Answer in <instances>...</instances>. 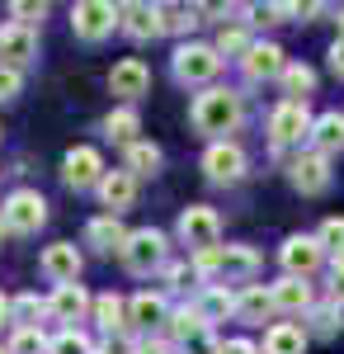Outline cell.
<instances>
[{"label":"cell","mask_w":344,"mask_h":354,"mask_svg":"<svg viewBox=\"0 0 344 354\" xmlns=\"http://www.w3.org/2000/svg\"><path fill=\"white\" fill-rule=\"evenodd\" d=\"M48 345H52V340L43 335V326H19L15 335H10L5 350H10V354H48Z\"/></svg>","instance_id":"obj_33"},{"label":"cell","mask_w":344,"mask_h":354,"mask_svg":"<svg viewBox=\"0 0 344 354\" xmlns=\"http://www.w3.org/2000/svg\"><path fill=\"white\" fill-rule=\"evenodd\" d=\"M198 330H208V322H203V312H198V307H175V312H170V335H175L180 345L193 340Z\"/></svg>","instance_id":"obj_32"},{"label":"cell","mask_w":344,"mask_h":354,"mask_svg":"<svg viewBox=\"0 0 344 354\" xmlns=\"http://www.w3.org/2000/svg\"><path fill=\"white\" fill-rule=\"evenodd\" d=\"M133 354H170V345H165V340H137Z\"/></svg>","instance_id":"obj_46"},{"label":"cell","mask_w":344,"mask_h":354,"mask_svg":"<svg viewBox=\"0 0 344 354\" xmlns=\"http://www.w3.org/2000/svg\"><path fill=\"white\" fill-rule=\"evenodd\" d=\"M99 354H104V350H99Z\"/></svg>","instance_id":"obj_52"},{"label":"cell","mask_w":344,"mask_h":354,"mask_svg":"<svg viewBox=\"0 0 344 354\" xmlns=\"http://www.w3.org/2000/svg\"><path fill=\"white\" fill-rule=\"evenodd\" d=\"M43 312H48V302L38 298V293H19V298H10V322H15V330H19V326H38Z\"/></svg>","instance_id":"obj_31"},{"label":"cell","mask_w":344,"mask_h":354,"mask_svg":"<svg viewBox=\"0 0 344 354\" xmlns=\"http://www.w3.org/2000/svg\"><path fill=\"white\" fill-rule=\"evenodd\" d=\"M222 354H260L250 340H222Z\"/></svg>","instance_id":"obj_45"},{"label":"cell","mask_w":344,"mask_h":354,"mask_svg":"<svg viewBox=\"0 0 344 354\" xmlns=\"http://www.w3.org/2000/svg\"><path fill=\"white\" fill-rule=\"evenodd\" d=\"M222 71V53L212 43H180L175 48V81L180 85H208Z\"/></svg>","instance_id":"obj_3"},{"label":"cell","mask_w":344,"mask_h":354,"mask_svg":"<svg viewBox=\"0 0 344 354\" xmlns=\"http://www.w3.org/2000/svg\"><path fill=\"white\" fill-rule=\"evenodd\" d=\"M5 232H10V227H5V218H0V241H5Z\"/></svg>","instance_id":"obj_49"},{"label":"cell","mask_w":344,"mask_h":354,"mask_svg":"<svg viewBox=\"0 0 344 354\" xmlns=\"http://www.w3.org/2000/svg\"><path fill=\"white\" fill-rule=\"evenodd\" d=\"M312 151L321 156H330V151H344V113H321L316 123H312Z\"/></svg>","instance_id":"obj_23"},{"label":"cell","mask_w":344,"mask_h":354,"mask_svg":"<svg viewBox=\"0 0 344 354\" xmlns=\"http://www.w3.org/2000/svg\"><path fill=\"white\" fill-rule=\"evenodd\" d=\"M212 48H217L222 57H245L250 48H255V38H250L245 28L231 24V28H222V33H217V43H212Z\"/></svg>","instance_id":"obj_35"},{"label":"cell","mask_w":344,"mask_h":354,"mask_svg":"<svg viewBox=\"0 0 344 354\" xmlns=\"http://www.w3.org/2000/svg\"><path fill=\"white\" fill-rule=\"evenodd\" d=\"M123 170L137 175V180H142V175H156V170H160V147H156V142H146V137L133 142V147L123 151Z\"/></svg>","instance_id":"obj_28"},{"label":"cell","mask_w":344,"mask_h":354,"mask_svg":"<svg viewBox=\"0 0 344 354\" xmlns=\"http://www.w3.org/2000/svg\"><path fill=\"white\" fill-rule=\"evenodd\" d=\"M193 307H198V312H203V322H227V317H231V312H236V293H231V288H222V283H208V288H203V298L193 302Z\"/></svg>","instance_id":"obj_26"},{"label":"cell","mask_w":344,"mask_h":354,"mask_svg":"<svg viewBox=\"0 0 344 354\" xmlns=\"http://www.w3.org/2000/svg\"><path fill=\"white\" fill-rule=\"evenodd\" d=\"M316 90V71L307 66V62H288V71H283V95L288 100H307Z\"/></svg>","instance_id":"obj_30"},{"label":"cell","mask_w":344,"mask_h":354,"mask_svg":"<svg viewBox=\"0 0 344 354\" xmlns=\"http://www.w3.org/2000/svg\"><path fill=\"white\" fill-rule=\"evenodd\" d=\"M240 71L250 76V81H283V71H288V57L278 43H255L250 53L240 57Z\"/></svg>","instance_id":"obj_13"},{"label":"cell","mask_w":344,"mask_h":354,"mask_svg":"<svg viewBox=\"0 0 344 354\" xmlns=\"http://www.w3.org/2000/svg\"><path fill=\"white\" fill-rule=\"evenodd\" d=\"M118 24H123V5H108V0H80V5H71V28H76L80 43H99Z\"/></svg>","instance_id":"obj_2"},{"label":"cell","mask_w":344,"mask_h":354,"mask_svg":"<svg viewBox=\"0 0 344 354\" xmlns=\"http://www.w3.org/2000/svg\"><path fill=\"white\" fill-rule=\"evenodd\" d=\"M48 354H95V345H90V335L76 326H61L52 335V345H48Z\"/></svg>","instance_id":"obj_34"},{"label":"cell","mask_w":344,"mask_h":354,"mask_svg":"<svg viewBox=\"0 0 344 354\" xmlns=\"http://www.w3.org/2000/svg\"><path fill=\"white\" fill-rule=\"evenodd\" d=\"M0 218H5V227H10V232L28 236V232H38V227L48 222V198H43L38 189H15L10 198H5Z\"/></svg>","instance_id":"obj_6"},{"label":"cell","mask_w":344,"mask_h":354,"mask_svg":"<svg viewBox=\"0 0 344 354\" xmlns=\"http://www.w3.org/2000/svg\"><path fill=\"white\" fill-rule=\"evenodd\" d=\"M278 260H283L288 279H312L321 270V260H325V245L316 236H288L283 250H278Z\"/></svg>","instance_id":"obj_11"},{"label":"cell","mask_w":344,"mask_h":354,"mask_svg":"<svg viewBox=\"0 0 344 354\" xmlns=\"http://www.w3.org/2000/svg\"><path fill=\"white\" fill-rule=\"evenodd\" d=\"M0 354H10V350H5V345H0Z\"/></svg>","instance_id":"obj_51"},{"label":"cell","mask_w":344,"mask_h":354,"mask_svg":"<svg viewBox=\"0 0 344 354\" xmlns=\"http://www.w3.org/2000/svg\"><path fill=\"white\" fill-rule=\"evenodd\" d=\"M38 270L48 274L57 288H61V283H76L80 279V250L71 241H57V245H48V250L38 255Z\"/></svg>","instance_id":"obj_15"},{"label":"cell","mask_w":344,"mask_h":354,"mask_svg":"<svg viewBox=\"0 0 344 354\" xmlns=\"http://www.w3.org/2000/svg\"><path fill=\"white\" fill-rule=\"evenodd\" d=\"M340 38H344V10H340Z\"/></svg>","instance_id":"obj_50"},{"label":"cell","mask_w":344,"mask_h":354,"mask_svg":"<svg viewBox=\"0 0 344 354\" xmlns=\"http://www.w3.org/2000/svg\"><path fill=\"white\" fill-rule=\"evenodd\" d=\"M165 279H170V283H184V279H189V265H165Z\"/></svg>","instance_id":"obj_47"},{"label":"cell","mask_w":344,"mask_h":354,"mask_svg":"<svg viewBox=\"0 0 344 354\" xmlns=\"http://www.w3.org/2000/svg\"><path fill=\"white\" fill-rule=\"evenodd\" d=\"M160 10H165L170 33H193V24H198V10H189V5H160Z\"/></svg>","instance_id":"obj_36"},{"label":"cell","mask_w":344,"mask_h":354,"mask_svg":"<svg viewBox=\"0 0 344 354\" xmlns=\"http://www.w3.org/2000/svg\"><path fill=\"white\" fill-rule=\"evenodd\" d=\"M137 133H142V118H137L133 104H118V109H113V113L104 118V137H108V142H118L123 151H128L133 142H142Z\"/></svg>","instance_id":"obj_22"},{"label":"cell","mask_w":344,"mask_h":354,"mask_svg":"<svg viewBox=\"0 0 344 354\" xmlns=\"http://www.w3.org/2000/svg\"><path fill=\"white\" fill-rule=\"evenodd\" d=\"M180 241L193 245V250H212V245L222 241V218H217V208L189 203L184 213H180Z\"/></svg>","instance_id":"obj_7"},{"label":"cell","mask_w":344,"mask_h":354,"mask_svg":"<svg viewBox=\"0 0 344 354\" xmlns=\"http://www.w3.org/2000/svg\"><path fill=\"white\" fill-rule=\"evenodd\" d=\"M302 350H307V326L278 322L265 330V354H302Z\"/></svg>","instance_id":"obj_25"},{"label":"cell","mask_w":344,"mask_h":354,"mask_svg":"<svg viewBox=\"0 0 344 354\" xmlns=\"http://www.w3.org/2000/svg\"><path fill=\"white\" fill-rule=\"evenodd\" d=\"M38 57V33L24 24H0V62L5 66H24V62H33Z\"/></svg>","instance_id":"obj_16"},{"label":"cell","mask_w":344,"mask_h":354,"mask_svg":"<svg viewBox=\"0 0 344 354\" xmlns=\"http://www.w3.org/2000/svg\"><path fill=\"white\" fill-rule=\"evenodd\" d=\"M123 33L133 38V43H151L165 33V10L160 5H123Z\"/></svg>","instance_id":"obj_14"},{"label":"cell","mask_w":344,"mask_h":354,"mask_svg":"<svg viewBox=\"0 0 344 354\" xmlns=\"http://www.w3.org/2000/svg\"><path fill=\"white\" fill-rule=\"evenodd\" d=\"M133 322L137 326H160V322H170V302L160 298V293H137L133 298Z\"/></svg>","instance_id":"obj_29"},{"label":"cell","mask_w":344,"mask_h":354,"mask_svg":"<svg viewBox=\"0 0 344 354\" xmlns=\"http://www.w3.org/2000/svg\"><path fill=\"white\" fill-rule=\"evenodd\" d=\"M316 241L325 245V250H335V255H344V218H325L316 232Z\"/></svg>","instance_id":"obj_39"},{"label":"cell","mask_w":344,"mask_h":354,"mask_svg":"<svg viewBox=\"0 0 344 354\" xmlns=\"http://www.w3.org/2000/svg\"><path fill=\"white\" fill-rule=\"evenodd\" d=\"M260 274V250L250 245H222V279H255Z\"/></svg>","instance_id":"obj_24"},{"label":"cell","mask_w":344,"mask_h":354,"mask_svg":"<svg viewBox=\"0 0 344 354\" xmlns=\"http://www.w3.org/2000/svg\"><path fill=\"white\" fill-rule=\"evenodd\" d=\"M19 90H24V71H19V66H5V62H0V104H5V100H15Z\"/></svg>","instance_id":"obj_41"},{"label":"cell","mask_w":344,"mask_h":354,"mask_svg":"<svg viewBox=\"0 0 344 354\" xmlns=\"http://www.w3.org/2000/svg\"><path fill=\"white\" fill-rule=\"evenodd\" d=\"M85 241L95 245V250H104V255H123V245H128V232H123V222H118V213H99V218L85 222Z\"/></svg>","instance_id":"obj_18"},{"label":"cell","mask_w":344,"mask_h":354,"mask_svg":"<svg viewBox=\"0 0 344 354\" xmlns=\"http://www.w3.org/2000/svg\"><path fill=\"white\" fill-rule=\"evenodd\" d=\"M0 322H10V302L0 298Z\"/></svg>","instance_id":"obj_48"},{"label":"cell","mask_w":344,"mask_h":354,"mask_svg":"<svg viewBox=\"0 0 344 354\" xmlns=\"http://www.w3.org/2000/svg\"><path fill=\"white\" fill-rule=\"evenodd\" d=\"M203 175H208L212 185H236L240 175H245V151H240L236 142H212L208 151H203Z\"/></svg>","instance_id":"obj_10"},{"label":"cell","mask_w":344,"mask_h":354,"mask_svg":"<svg viewBox=\"0 0 344 354\" xmlns=\"http://www.w3.org/2000/svg\"><path fill=\"white\" fill-rule=\"evenodd\" d=\"M184 354H222V340H212V330H198L193 340H184Z\"/></svg>","instance_id":"obj_42"},{"label":"cell","mask_w":344,"mask_h":354,"mask_svg":"<svg viewBox=\"0 0 344 354\" xmlns=\"http://www.w3.org/2000/svg\"><path fill=\"white\" fill-rule=\"evenodd\" d=\"M48 312H52L57 322H71L76 326L85 312H95V298L80 283H61V288H52V298H48Z\"/></svg>","instance_id":"obj_17"},{"label":"cell","mask_w":344,"mask_h":354,"mask_svg":"<svg viewBox=\"0 0 344 354\" xmlns=\"http://www.w3.org/2000/svg\"><path fill=\"white\" fill-rule=\"evenodd\" d=\"M330 302L344 307V255H335V265H330Z\"/></svg>","instance_id":"obj_43"},{"label":"cell","mask_w":344,"mask_h":354,"mask_svg":"<svg viewBox=\"0 0 344 354\" xmlns=\"http://www.w3.org/2000/svg\"><path fill=\"white\" fill-rule=\"evenodd\" d=\"M269 293H274V312H288V317H302V312H312V307H316L307 279H288V274H283Z\"/></svg>","instance_id":"obj_19"},{"label":"cell","mask_w":344,"mask_h":354,"mask_svg":"<svg viewBox=\"0 0 344 354\" xmlns=\"http://www.w3.org/2000/svg\"><path fill=\"white\" fill-rule=\"evenodd\" d=\"M165 265V232L156 227H137L128 232V245H123V270L128 274H151Z\"/></svg>","instance_id":"obj_5"},{"label":"cell","mask_w":344,"mask_h":354,"mask_svg":"<svg viewBox=\"0 0 344 354\" xmlns=\"http://www.w3.org/2000/svg\"><path fill=\"white\" fill-rule=\"evenodd\" d=\"M312 109H307V100H283V104H274L269 113V142L274 147H292V142H302V137H312Z\"/></svg>","instance_id":"obj_4"},{"label":"cell","mask_w":344,"mask_h":354,"mask_svg":"<svg viewBox=\"0 0 344 354\" xmlns=\"http://www.w3.org/2000/svg\"><path fill=\"white\" fill-rule=\"evenodd\" d=\"M10 15H15V24L33 28L43 15H48V5H43V0H15V5H10Z\"/></svg>","instance_id":"obj_40"},{"label":"cell","mask_w":344,"mask_h":354,"mask_svg":"<svg viewBox=\"0 0 344 354\" xmlns=\"http://www.w3.org/2000/svg\"><path fill=\"white\" fill-rule=\"evenodd\" d=\"M133 198H137V175H128V170H104V180H99V203H104L108 213L133 208Z\"/></svg>","instance_id":"obj_20"},{"label":"cell","mask_w":344,"mask_h":354,"mask_svg":"<svg viewBox=\"0 0 344 354\" xmlns=\"http://www.w3.org/2000/svg\"><path fill=\"white\" fill-rule=\"evenodd\" d=\"M307 317H312V330H316V335H335V330H340V307H335V302H321Z\"/></svg>","instance_id":"obj_38"},{"label":"cell","mask_w":344,"mask_h":354,"mask_svg":"<svg viewBox=\"0 0 344 354\" xmlns=\"http://www.w3.org/2000/svg\"><path fill=\"white\" fill-rule=\"evenodd\" d=\"M330 71H335V76H344V38H335V43H330Z\"/></svg>","instance_id":"obj_44"},{"label":"cell","mask_w":344,"mask_h":354,"mask_svg":"<svg viewBox=\"0 0 344 354\" xmlns=\"http://www.w3.org/2000/svg\"><path fill=\"white\" fill-rule=\"evenodd\" d=\"M189 270L198 274V279H217V274H222V245H212V250H193Z\"/></svg>","instance_id":"obj_37"},{"label":"cell","mask_w":344,"mask_h":354,"mask_svg":"<svg viewBox=\"0 0 344 354\" xmlns=\"http://www.w3.org/2000/svg\"><path fill=\"white\" fill-rule=\"evenodd\" d=\"M189 118H193V128H198V133H208V137H217V142H222V133H231V128L240 123V95L208 85V90L193 100Z\"/></svg>","instance_id":"obj_1"},{"label":"cell","mask_w":344,"mask_h":354,"mask_svg":"<svg viewBox=\"0 0 344 354\" xmlns=\"http://www.w3.org/2000/svg\"><path fill=\"white\" fill-rule=\"evenodd\" d=\"M269 312H274V293H269L265 283H250V288L236 298V317L240 322H255V326H260Z\"/></svg>","instance_id":"obj_27"},{"label":"cell","mask_w":344,"mask_h":354,"mask_svg":"<svg viewBox=\"0 0 344 354\" xmlns=\"http://www.w3.org/2000/svg\"><path fill=\"white\" fill-rule=\"evenodd\" d=\"M95 322H99L108 335H118V330L133 322V298H118V293H99V298H95Z\"/></svg>","instance_id":"obj_21"},{"label":"cell","mask_w":344,"mask_h":354,"mask_svg":"<svg viewBox=\"0 0 344 354\" xmlns=\"http://www.w3.org/2000/svg\"><path fill=\"white\" fill-rule=\"evenodd\" d=\"M288 180H292V189H302V194H325L330 189V161L321 151H302V156H292Z\"/></svg>","instance_id":"obj_12"},{"label":"cell","mask_w":344,"mask_h":354,"mask_svg":"<svg viewBox=\"0 0 344 354\" xmlns=\"http://www.w3.org/2000/svg\"><path fill=\"white\" fill-rule=\"evenodd\" d=\"M146 90H151V71H146L142 57H123V62L108 66V95H118L123 104H137Z\"/></svg>","instance_id":"obj_8"},{"label":"cell","mask_w":344,"mask_h":354,"mask_svg":"<svg viewBox=\"0 0 344 354\" xmlns=\"http://www.w3.org/2000/svg\"><path fill=\"white\" fill-rule=\"evenodd\" d=\"M61 180H66L71 189H99V180H104V156H99L95 147H71V151L61 156Z\"/></svg>","instance_id":"obj_9"}]
</instances>
